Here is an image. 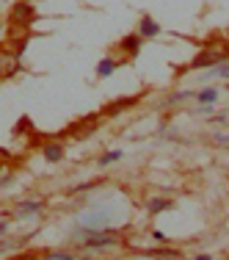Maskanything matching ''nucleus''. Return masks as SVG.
<instances>
[{"instance_id": "nucleus-1", "label": "nucleus", "mask_w": 229, "mask_h": 260, "mask_svg": "<svg viewBox=\"0 0 229 260\" xmlns=\"http://www.w3.org/2000/svg\"><path fill=\"white\" fill-rule=\"evenodd\" d=\"M77 238H83L86 249H105V246H122V233L119 230H83V227H75Z\"/></svg>"}, {"instance_id": "nucleus-2", "label": "nucleus", "mask_w": 229, "mask_h": 260, "mask_svg": "<svg viewBox=\"0 0 229 260\" xmlns=\"http://www.w3.org/2000/svg\"><path fill=\"white\" fill-rule=\"evenodd\" d=\"M229 58V42H210L196 53V58L191 61L188 70H207V67H218Z\"/></svg>"}, {"instance_id": "nucleus-3", "label": "nucleus", "mask_w": 229, "mask_h": 260, "mask_svg": "<svg viewBox=\"0 0 229 260\" xmlns=\"http://www.w3.org/2000/svg\"><path fill=\"white\" fill-rule=\"evenodd\" d=\"M28 42H9L0 44V80L14 78L19 72V56L25 53Z\"/></svg>"}, {"instance_id": "nucleus-4", "label": "nucleus", "mask_w": 229, "mask_h": 260, "mask_svg": "<svg viewBox=\"0 0 229 260\" xmlns=\"http://www.w3.org/2000/svg\"><path fill=\"white\" fill-rule=\"evenodd\" d=\"M97 128H100V113H88L83 119L72 122L61 136H64V139H72V141H83V139H88L91 133H97Z\"/></svg>"}, {"instance_id": "nucleus-5", "label": "nucleus", "mask_w": 229, "mask_h": 260, "mask_svg": "<svg viewBox=\"0 0 229 260\" xmlns=\"http://www.w3.org/2000/svg\"><path fill=\"white\" fill-rule=\"evenodd\" d=\"M113 213L108 208H97V205H88V208L77 216V227H83V230H105Z\"/></svg>"}, {"instance_id": "nucleus-6", "label": "nucleus", "mask_w": 229, "mask_h": 260, "mask_svg": "<svg viewBox=\"0 0 229 260\" xmlns=\"http://www.w3.org/2000/svg\"><path fill=\"white\" fill-rule=\"evenodd\" d=\"M11 22L14 25H25V28H31V22L36 19V9H34V3L31 0H19V3H14L11 6Z\"/></svg>"}, {"instance_id": "nucleus-7", "label": "nucleus", "mask_w": 229, "mask_h": 260, "mask_svg": "<svg viewBox=\"0 0 229 260\" xmlns=\"http://www.w3.org/2000/svg\"><path fill=\"white\" fill-rule=\"evenodd\" d=\"M42 155L47 164H58V161H64V144L61 141H47L42 147Z\"/></svg>"}, {"instance_id": "nucleus-8", "label": "nucleus", "mask_w": 229, "mask_h": 260, "mask_svg": "<svg viewBox=\"0 0 229 260\" xmlns=\"http://www.w3.org/2000/svg\"><path fill=\"white\" fill-rule=\"evenodd\" d=\"M160 34V25H158V22H155L152 17H141V22H138V36H141V39H155V36Z\"/></svg>"}, {"instance_id": "nucleus-9", "label": "nucleus", "mask_w": 229, "mask_h": 260, "mask_svg": "<svg viewBox=\"0 0 229 260\" xmlns=\"http://www.w3.org/2000/svg\"><path fill=\"white\" fill-rule=\"evenodd\" d=\"M119 50H122V53H127V58H136L138 50H141V36H138V34L124 36V39L119 42Z\"/></svg>"}, {"instance_id": "nucleus-10", "label": "nucleus", "mask_w": 229, "mask_h": 260, "mask_svg": "<svg viewBox=\"0 0 229 260\" xmlns=\"http://www.w3.org/2000/svg\"><path fill=\"white\" fill-rule=\"evenodd\" d=\"M44 210V202L42 200H22L17 205V210H14V216H28V213H31V216H34V213H42Z\"/></svg>"}, {"instance_id": "nucleus-11", "label": "nucleus", "mask_w": 229, "mask_h": 260, "mask_svg": "<svg viewBox=\"0 0 229 260\" xmlns=\"http://www.w3.org/2000/svg\"><path fill=\"white\" fill-rule=\"evenodd\" d=\"M136 103H138V97H124V100H116V103H108V105H105V113H108V116H116L119 111H124V108H133Z\"/></svg>"}, {"instance_id": "nucleus-12", "label": "nucleus", "mask_w": 229, "mask_h": 260, "mask_svg": "<svg viewBox=\"0 0 229 260\" xmlns=\"http://www.w3.org/2000/svg\"><path fill=\"white\" fill-rule=\"evenodd\" d=\"M174 205V200H163V197H152V200H146V210L149 213H163V210H169Z\"/></svg>"}, {"instance_id": "nucleus-13", "label": "nucleus", "mask_w": 229, "mask_h": 260, "mask_svg": "<svg viewBox=\"0 0 229 260\" xmlns=\"http://www.w3.org/2000/svg\"><path fill=\"white\" fill-rule=\"evenodd\" d=\"M113 70H116V61L102 58L100 64H97V78H108V75H113Z\"/></svg>"}, {"instance_id": "nucleus-14", "label": "nucleus", "mask_w": 229, "mask_h": 260, "mask_svg": "<svg viewBox=\"0 0 229 260\" xmlns=\"http://www.w3.org/2000/svg\"><path fill=\"white\" fill-rule=\"evenodd\" d=\"M196 100L202 105H212L215 100H218V89H202L199 94H196Z\"/></svg>"}, {"instance_id": "nucleus-15", "label": "nucleus", "mask_w": 229, "mask_h": 260, "mask_svg": "<svg viewBox=\"0 0 229 260\" xmlns=\"http://www.w3.org/2000/svg\"><path fill=\"white\" fill-rule=\"evenodd\" d=\"M122 155H124L122 149H108V152H105L100 161H97V166H110V164H116V161H122Z\"/></svg>"}, {"instance_id": "nucleus-16", "label": "nucleus", "mask_w": 229, "mask_h": 260, "mask_svg": "<svg viewBox=\"0 0 229 260\" xmlns=\"http://www.w3.org/2000/svg\"><path fill=\"white\" fill-rule=\"evenodd\" d=\"M212 78H229V64H218V67L204 72V80H212Z\"/></svg>"}, {"instance_id": "nucleus-17", "label": "nucleus", "mask_w": 229, "mask_h": 260, "mask_svg": "<svg viewBox=\"0 0 229 260\" xmlns=\"http://www.w3.org/2000/svg\"><path fill=\"white\" fill-rule=\"evenodd\" d=\"M47 260H75L72 255H67V252H50L47 255Z\"/></svg>"}, {"instance_id": "nucleus-18", "label": "nucleus", "mask_w": 229, "mask_h": 260, "mask_svg": "<svg viewBox=\"0 0 229 260\" xmlns=\"http://www.w3.org/2000/svg\"><path fill=\"white\" fill-rule=\"evenodd\" d=\"M11 161H14V155H11L9 149H3V147H0V166H6V164H11Z\"/></svg>"}, {"instance_id": "nucleus-19", "label": "nucleus", "mask_w": 229, "mask_h": 260, "mask_svg": "<svg viewBox=\"0 0 229 260\" xmlns=\"http://www.w3.org/2000/svg\"><path fill=\"white\" fill-rule=\"evenodd\" d=\"M212 141H215V144H229V133H215Z\"/></svg>"}, {"instance_id": "nucleus-20", "label": "nucleus", "mask_w": 229, "mask_h": 260, "mask_svg": "<svg viewBox=\"0 0 229 260\" xmlns=\"http://www.w3.org/2000/svg\"><path fill=\"white\" fill-rule=\"evenodd\" d=\"M152 238H155V241H163V243H169V238H166V235H163L160 230H155V233H152Z\"/></svg>"}, {"instance_id": "nucleus-21", "label": "nucleus", "mask_w": 229, "mask_h": 260, "mask_svg": "<svg viewBox=\"0 0 229 260\" xmlns=\"http://www.w3.org/2000/svg\"><path fill=\"white\" fill-rule=\"evenodd\" d=\"M212 122H218V125H229V113H224V116H212Z\"/></svg>"}, {"instance_id": "nucleus-22", "label": "nucleus", "mask_w": 229, "mask_h": 260, "mask_svg": "<svg viewBox=\"0 0 229 260\" xmlns=\"http://www.w3.org/2000/svg\"><path fill=\"white\" fill-rule=\"evenodd\" d=\"M9 233V222H0V235H6Z\"/></svg>"}, {"instance_id": "nucleus-23", "label": "nucleus", "mask_w": 229, "mask_h": 260, "mask_svg": "<svg viewBox=\"0 0 229 260\" xmlns=\"http://www.w3.org/2000/svg\"><path fill=\"white\" fill-rule=\"evenodd\" d=\"M196 260H212V258H210V255H199Z\"/></svg>"}]
</instances>
